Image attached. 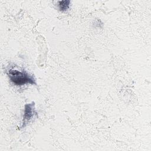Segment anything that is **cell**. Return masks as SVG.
<instances>
[{"label":"cell","instance_id":"1","mask_svg":"<svg viewBox=\"0 0 151 151\" xmlns=\"http://www.w3.org/2000/svg\"><path fill=\"white\" fill-rule=\"evenodd\" d=\"M8 75L11 81L17 86H22L26 83L35 84L34 78L24 71L10 69L8 71Z\"/></svg>","mask_w":151,"mask_h":151},{"label":"cell","instance_id":"3","mask_svg":"<svg viewBox=\"0 0 151 151\" xmlns=\"http://www.w3.org/2000/svg\"><path fill=\"white\" fill-rule=\"evenodd\" d=\"M70 1L65 0V1H58V7L60 11H65L68 9L69 5H70Z\"/></svg>","mask_w":151,"mask_h":151},{"label":"cell","instance_id":"2","mask_svg":"<svg viewBox=\"0 0 151 151\" xmlns=\"http://www.w3.org/2000/svg\"><path fill=\"white\" fill-rule=\"evenodd\" d=\"M33 104H27L25 107V112H24V122L28 121L31 119V117L33 116L34 109L32 108Z\"/></svg>","mask_w":151,"mask_h":151}]
</instances>
